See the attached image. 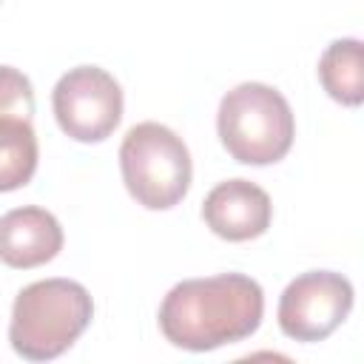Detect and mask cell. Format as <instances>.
Returning a JSON list of instances; mask_svg holds the SVG:
<instances>
[{
	"mask_svg": "<svg viewBox=\"0 0 364 364\" xmlns=\"http://www.w3.org/2000/svg\"><path fill=\"white\" fill-rule=\"evenodd\" d=\"M264 316V293L245 273L185 279L159 304V330L182 350L205 353L253 336Z\"/></svg>",
	"mask_w": 364,
	"mask_h": 364,
	"instance_id": "obj_1",
	"label": "cell"
},
{
	"mask_svg": "<svg viewBox=\"0 0 364 364\" xmlns=\"http://www.w3.org/2000/svg\"><path fill=\"white\" fill-rule=\"evenodd\" d=\"M91 293L71 279H43L23 287L11 307L9 341L28 361L63 355L91 324Z\"/></svg>",
	"mask_w": 364,
	"mask_h": 364,
	"instance_id": "obj_2",
	"label": "cell"
},
{
	"mask_svg": "<svg viewBox=\"0 0 364 364\" xmlns=\"http://www.w3.org/2000/svg\"><path fill=\"white\" fill-rule=\"evenodd\" d=\"M216 131L236 162L270 165L290 151L296 119L282 91L264 82H242L222 97Z\"/></svg>",
	"mask_w": 364,
	"mask_h": 364,
	"instance_id": "obj_3",
	"label": "cell"
},
{
	"mask_svg": "<svg viewBox=\"0 0 364 364\" xmlns=\"http://www.w3.org/2000/svg\"><path fill=\"white\" fill-rule=\"evenodd\" d=\"M119 168L128 193L148 210L179 205L193 173L188 145L162 122H139L125 134Z\"/></svg>",
	"mask_w": 364,
	"mask_h": 364,
	"instance_id": "obj_4",
	"label": "cell"
},
{
	"mask_svg": "<svg viewBox=\"0 0 364 364\" xmlns=\"http://www.w3.org/2000/svg\"><path fill=\"white\" fill-rule=\"evenodd\" d=\"M51 105L63 134L77 142H102L122 119V88L105 68L77 65L57 80Z\"/></svg>",
	"mask_w": 364,
	"mask_h": 364,
	"instance_id": "obj_5",
	"label": "cell"
},
{
	"mask_svg": "<svg viewBox=\"0 0 364 364\" xmlns=\"http://www.w3.org/2000/svg\"><path fill=\"white\" fill-rule=\"evenodd\" d=\"M353 284L333 270L296 276L279 299V327L296 341H324L353 310Z\"/></svg>",
	"mask_w": 364,
	"mask_h": 364,
	"instance_id": "obj_6",
	"label": "cell"
},
{
	"mask_svg": "<svg viewBox=\"0 0 364 364\" xmlns=\"http://www.w3.org/2000/svg\"><path fill=\"white\" fill-rule=\"evenodd\" d=\"M273 205L264 188L247 179L219 182L202 202L205 225L228 242H247L270 228Z\"/></svg>",
	"mask_w": 364,
	"mask_h": 364,
	"instance_id": "obj_7",
	"label": "cell"
},
{
	"mask_svg": "<svg viewBox=\"0 0 364 364\" xmlns=\"http://www.w3.org/2000/svg\"><path fill=\"white\" fill-rule=\"evenodd\" d=\"M63 250V228L54 213L37 205L0 216V262L17 270L40 267Z\"/></svg>",
	"mask_w": 364,
	"mask_h": 364,
	"instance_id": "obj_8",
	"label": "cell"
},
{
	"mask_svg": "<svg viewBox=\"0 0 364 364\" xmlns=\"http://www.w3.org/2000/svg\"><path fill=\"white\" fill-rule=\"evenodd\" d=\"M361 40L344 37L324 48L318 60V80L324 91L341 105H361L364 100V63Z\"/></svg>",
	"mask_w": 364,
	"mask_h": 364,
	"instance_id": "obj_9",
	"label": "cell"
},
{
	"mask_svg": "<svg viewBox=\"0 0 364 364\" xmlns=\"http://www.w3.org/2000/svg\"><path fill=\"white\" fill-rule=\"evenodd\" d=\"M37 134L31 119L3 117L0 119V193L17 191L31 182L37 171Z\"/></svg>",
	"mask_w": 364,
	"mask_h": 364,
	"instance_id": "obj_10",
	"label": "cell"
},
{
	"mask_svg": "<svg viewBox=\"0 0 364 364\" xmlns=\"http://www.w3.org/2000/svg\"><path fill=\"white\" fill-rule=\"evenodd\" d=\"M31 114H34L31 80L11 65H0V119L3 117L31 119Z\"/></svg>",
	"mask_w": 364,
	"mask_h": 364,
	"instance_id": "obj_11",
	"label": "cell"
}]
</instances>
